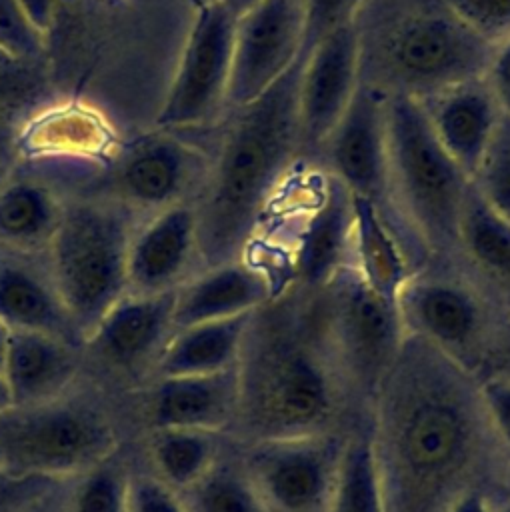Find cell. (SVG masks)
I'll list each match as a JSON object with an SVG mask.
<instances>
[{"mask_svg": "<svg viewBox=\"0 0 510 512\" xmlns=\"http://www.w3.org/2000/svg\"><path fill=\"white\" fill-rule=\"evenodd\" d=\"M368 424L384 512H450L472 494L494 504L506 496L510 452L480 378L428 342L406 334Z\"/></svg>", "mask_w": 510, "mask_h": 512, "instance_id": "6da1fadb", "label": "cell"}, {"mask_svg": "<svg viewBox=\"0 0 510 512\" xmlns=\"http://www.w3.org/2000/svg\"><path fill=\"white\" fill-rule=\"evenodd\" d=\"M236 376L238 408L228 436L240 444L350 432L368 420L328 354L312 292L300 286L252 312Z\"/></svg>", "mask_w": 510, "mask_h": 512, "instance_id": "7a4b0ae2", "label": "cell"}, {"mask_svg": "<svg viewBox=\"0 0 510 512\" xmlns=\"http://www.w3.org/2000/svg\"><path fill=\"white\" fill-rule=\"evenodd\" d=\"M304 56L262 96L230 108L194 198L200 270L240 260L266 202L300 150L298 82Z\"/></svg>", "mask_w": 510, "mask_h": 512, "instance_id": "3957f363", "label": "cell"}, {"mask_svg": "<svg viewBox=\"0 0 510 512\" xmlns=\"http://www.w3.org/2000/svg\"><path fill=\"white\" fill-rule=\"evenodd\" d=\"M128 440L124 396L84 374L54 400L0 412L2 464L16 476L72 478Z\"/></svg>", "mask_w": 510, "mask_h": 512, "instance_id": "277c9868", "label": "cell"}, {"mask_svg": "<svg viewBox=\"0 0 510 512\" xmlns=\"http://www.w3.org/2000/svg\"><path fill=\"white\" fill-rule=\"evenodd\" d=\"M140 222L104 196L64 198L46 262L82 340L128 292V248Z\"/></svg>", "mask_w": 510, "mask_h": 512, "instance_id": "5b68a950", "label": "cell"}, {"mask_svg": "<svg viewBox=\"0 0 510 512\" xmlns=\"http://www.w3.org/2000/svg\"><path fill=\"white\" fill-rule=\"evenodd\" d=\"M312 304L336 372L356 410L368 418L406 340L398 302L378 296L346 264L312 292Z\"/></svg>", "mask_w": 510, "mask_h": 512, "instance_id": "8992f818", "label": "cell"}, {"mask_svg": "<svg viewBox=\"0 0 510 512\" xmlns=\"http://www.w3.org/2000/svg\"><path fill=\"white\" fill-rule=\"evenodd\" d=\"M386 138L392 192L430 250L458 246V222L470 178L434 136L420 102L386 96Z\"/></svg>", "mask_w": 510, "mask_h": 512, "instance_id": "52a82bcc", "label": "cell"}, {"mask_svg": "<svg viewBox=\"0 0 510 512\" xmlns=\"http://www.w3.org/2000/svg\"><path fill=\"white\" fill-rule=\"evenodd\" d=\"M494 46L440 0V6L414 8L386 32L380 62L394 92L420 100L484 78Z\"/></svg>", "mask_w": 510, "mask_h": 512, "instance_id": "ba28073f", "label": "cell"}, {"mask_svg": "<svg viewBox=\"0 0 510 512\" xmlns=\"http://www.w3.org/2000/svg\"><path fill=\"white\" fill-rule=\"evenodd\" d=\"M406 334L478 376L504 306L480 284L440 272H414L398 294Z\"/></svg>", "mask_w": 510, "mask_h": 512, "instance_id": "9c48e42d", "label": "cell"}, {"mask_svg": "<svg viewBox=\"0 0 510 512\" xmlns=\"http://www.w3.org/2000/svg\"><path fill=\"white\" fill-rule=\"evenodd\" d=\"M174 296L126 292L82 340V374L116 396L150 384L176 332Z\"/></svg>", "mask_w": 510, "mask_h": 512, "instance_id": "30bf717a", "label": "cell"}, {"mask_svg": "<svg viewBox=\"0 0 510 512\" xmlns=\"http://www.w3.org/2000/svg\"><path fill=\"white\" fill-rule=\"evenodd\" d=\"M210 156L192 146L174 130H152L114 148L100 184L88 194L110 198L144 220L176 204H192Z\"/></svg>", "mask_w": 510, "mask_h": 512, "instance_id": "8fae6325", "label": "cell"}, {"mask_svg": "<svg viewBox=\"0 0 510 512\" xmlns=\"http://www.w3.org/2000/svg\"><path fill=\"white\" fill-rule=\"evenodd\" d=\"M348 432L240 444L246 474L270 512H326Z\"/></svg>", "mask_w": 510, "mask_h": 512, "instance_id": "7c38bea8", "label": "cell"}, {"mask_svg": "<svg viewBox=\"0 0 510 512\" xmlns=\"http://www.w3.org/2000/svg\"><path fill=\"white\" fill-rule=\"evenodd\" d=\"M236 18L212 2L196 10L156 126L186 130L214 120L226 104Z\"/></svg>", "mask_w": 510, "mask_h": 512, "instance_id": "4fadbf2b", "label": "cell"}, {"mask_svg": "<svg viewBox=\"0 0 510 512\" xmlns=\"http://www.w3.org/2000/svg\"><path fill=\"white\" fill-rule=\"evenodd\" d=\"M302 40V0H260L238 16L226 106H244L276 84L298 62Z\"/></svg>", "mask_w": 510, "mask_h": 512, "instance_id": "5bb4252c", "label": "cell"}, {"mask_svg": "<svg viewBox=\"0 0 510 512\" xmlns=\"http://www.w3.org/2000/svg\"><path fill=\"white\" fill-rule=\"evenodd\" d=\"M124 408L132 440L158 428L228 434L238 408L236 366L214 374L154 378L126 394Z\"/></svg>", "mask_w": 510, "mask_h": 512, "instance_id": "9a60e30c", "label": "cell"}, {"mask_svg": "<svg viewBox=\"0 0 510 512\" xmlns=\"http://www.w3.org/2000/svg\"><path fill=\"white\" fill-rule=\"evenodd\" d=\"M384 104L378 88L360 82L326 144L330 174L352 194L370 200L388 222L392 182Z\"/></svg>", "mask_w": 510, "mask_h": 512, "instance_id": "2e32d148", "label": "cell"}, {"mask_svg": "<svg viewBox=\"0 0 510 512\" xmlns=\"http://www.w3.org/2000/svg\"><path fill=\"white\" fill-rule=\"evenodd\" d=\"M362 42L354 22L328 32L304 58L298 82L300 148L326 144L360 84Z\"/></svg>", "mask_w": 510, "mask_h": 512, "instance_id": "e0dca14e", "label": "cell"}, {"mask_svg": "<svg viewBox=\"0 0 510 512\" xmlns=\"http://www.w3.org/2000/svg\"><path fill=\"white\" fill-rule=\"evenodd\" d=\"M198 262L196 214L192 204H176L144 218L128 248V292L164 294L192 278Z\"/></svg>", "mask_w": 510, "mask_h": 512, "instance_id": "ac0fdd59", "label": "cell"}, {"mask_svg": "<svg viewBox=\"0 0 510 512\" xmlns=\"http://www.w3.org/2000/svg\"><path fill=\"white\" fill-rule=\"evenodd\" d=\"M0 322L8 330L40 332L74 346L82 344L52 280L46 254L0 250Z\"/></svg>", "mask_w": 510, "mask_h": 512, "instance_id": "d6986e66", "label": "cell"}, {"mask_svg": "<svg viewBox=\"0 0 510 512\" xmlns=\"http://www.w3.org/2000/svg\"><path fill=\"white\" fill-rule=\"evenodd\" d=\"M418 102L440 146L472 180L502 116L484 78L440 90Z\"/></svg>", "mask_w": 510, "mask_h": 512, "instance_id": "ffe728a7", "label": "cell"}, {"mask_svg": "<svg viewBox=\"0 0 510 512\" xmlns=\"http://www.w3.org/2000/svg\"><path fill=\"white\" fill-rule=\"evenodd\" d=\"M82 376L80 346L60 338L10 330L4 374L12 406H34L66 394Z\"/></svg>", "mask_w": 510, "mask_h": 512, "instance_id": "44dd1931", "label": "cell"}, {"mask_svg": "<svg viewBox=\"0 0 510 512\" xmlns=\"http://www.w3.org/2000/svg\"><path fill=\"white\" fill-rule=\"evenodd\" d=\"M354 206L352 192L332 174L322 184L318 206L298 232L294 258L296 286L320 290L346 264L352 248Z\"/></svg>", "mask_w": 510, "mask_h": 512, "instance_id": "7402d4cb", "label": "cell"}, {"mask_svg": "<svg viewBox=\"0 0 510 512\" xmlns=\"http://www.w3.org/2000/svg\"><path fill=\"white\" fill-rule=\"evenodd\" d=\"M274 300V290L248 262L232 260L198 270L174 296V328L250 314Z\"/></svg>", "mask_w": 510, "mask_h": 512, "instance_id": "603a6c76", "label": "cell"}, {"mask_svg": "<svg viewBox=\"0 0 510 512\" xmlns=\"http://www.w3.org/2000/svg\"><path fill=\"white\" fill-rule=\"evenodd\" d=\"M64 198L46 180L8 176L0 188V250L46 254L58 228Z\"/></svg>", "mask_w": 510, "mask_h": 512, "instance_id": "cb8c5ba5", "label": "cell"}, {"mask_svg": "<svg viewBox=\"0 0 510 512\" xmlns=\"http://www.w3.org/2000/svg\"><path fill=\"white\" fill-rule=\"evenodd\" d=\"M458 246L488 282L490 296L510 308V220L490 208L472 182L460 212Z\"/></svg>", "mask_w": 510, "mask_h": 512, "instance_id": "d4e9b609", "label": "cell"}, {"mask_svg": "<svg viewBox=\"0 0 510 512\" xmlns=\"http://www.w3.org/2000/svg\"><path fill=\"white\" fill-rule=\"evenodd\" d=\"M228 434L158 428L134 440L142 464L172 492H182L194 484L220 456Z\"/></svg>", "mask_w": 510, "mask_h": 512, "instance_id": "484cf974", "label": "cell"}, {"mask_svg": "<svg viewBox=\"0 0 510 512\" xmlns=\"http://www.w3.org/2000/svg\"><path fill=\"white\" fill-rule=\"evenodd\" d=\"M352 206V266L378 296L398 302V294L414 270L378 208L356 194H352Z\"/></svg>", "mask_w": 510, "mask_h": 512, "instance_id": "4316f807", "label": "cell"}, {"mask_svg": "<svg viewBox=\"0 0 510 512\" xmlns=\"http://www.w3.org/2000/svg\"><path fill=\"white\" fill-rule=\"evenodd\" d=\"M250 316L252 312L176 330L158 364L156 378L214 374L234 368Z\"/></svg>", "mask_w": 510, "mask_h": 512, "instance_id": "83f0119b", "label": "cell"}, {"mask_svg": "<svg viewBox=\"0 0 510 512\" xmlns=\"http://www.w3.org/2000/svg\"><path fill=\"white\" fill-rule=\"evenodd\" d=\"M176 496L184 512H270L246 474L240 444L230 436L214 464Z\"/></svg>", "mask_w": 510, "mask_h": 512, "instance_id": "f1b7e54d", "label": "cell"}, {"mask_svg": "<svg viewBox=\"0 0 510 512\" xmlns=\"http://www.w3.org/2000/svg\"><path fill=\"white\" fill-rule=\"evenodd\" d=\"M326 512H384L368 420L354 426L346 436Z\"/></svg>", "mask_w": 510, "mask_h": 512, "instance_id": "f546056e", "label": "cell"}, {"mask_svg": "<svg viewBox=\"0 0 510 512\" xmlns=\"http://www.w3.org/2000/svg\"><path fill=\"white\" fill-rule=\"evenodd\" d=\"M134 440L70 478L68 512H126L134 468Z\"/></svg>", "mask_w": 510, "mask_h": 512, "instance_id": "4dcf8cb0", "label": "cell"}, {"mask_svg": "<svg viewBox=\"0 0 510 512\" xmlns=\"http://www.w3.org/2000/svg\"><path fill=\"white\" fill-rule=\"evenodd\" d=\"M108 132L102 122L86 112L62 110L42 118L28 134L26 142L42 152L56 154H96L104 148Z\"/></svg>", "mask_w": 510, "mask_h": 512, "instance_id": "1f68e13d", "label": "cell"}, {"mask_svg": "<svg viewBox=\"0 0 510 512\" xmlns=\"http://www.w3.org/2000/svg\"><path fill=\"white\" fill-rule=\"evenodd\" d=\"M472 184L490 208L510 220V116H500Z\"/></svg>", "mask_w": 510, "mask_h": 512, "instance_id": "d6a6232c", "label": "cell"}, {"mask_svg": "<svg viewBox=\"0 0 510 512\" xmlns=\"http://www.w3.org/2000/svg\"><path fill=\"white\" fill-rule=\"evenodd\" d=\"M46 48V34L26 16L18 0H0V50L32 66Z\"/></svg>", "mask_w": 510, "mask_h": 512, "instance_id": "836d02e7", "label": "cell"}, {"mask_svg": "<svg viewBox=\"0 0 510 512\" xmlns=\"http://www.w3.org/2000/svg\"><path fill=\"white\" fill-rule=\"evenodd\" d=\"M466 26L492 44L510 36V0H442Z\"/></svg>", "mask_w": 510, "mask_h": 512, "instance_id": "e575fe53", "label": "cell"}, {"mask_svg": "<svg viewBox=\"0 0 510 512\" xmlns=\"http://www.w3.org/2000/svg\"><path fill=\"white\" fill-rule=\"evenodd\" d=\"M360 0H302L304 8V40L300 56L310 50L334 28L354 22Z\"/></svg>", "mask_w": 510, "mask_h": 512, "instance_id": "d590c367", "label": "cell"}, {"mask_svg": "<svg viewBox=\"0 0 510 512\" xmlns=\"http://www.w3.org/2000/svg\"><path fill=\"white\" fill-rule=\"evenodd\" d=\"M134 448H136V444H134ZM126 512H184L176 492H172L168 486H164L142 464L138 452L134 456Z\"/></svg>", "mask_w": 510, "mask_h": 512, "instance_id": "8d00e7d4", "label": "cell"}, {"mask_svg": "<svg viewBox=\"0 0 510 512\" xmlns=\"http://www.w3.org/2000/svg\"><path fill=\"white\" fill-rule=\"evenodd\" d=\"M52 482V478L16 476L0 470V512H18L24 504L44 492Z\"/></svg>", "mask_w": 510, "mask_h": 512, "instance_id": "74e56055", "label": "cell"}, {"mask_svg": "<svg viewBox=\"0 0 510 512\" xmlns=\"http://www.w3.org/2000/svg\"><path fill=\"white\" fill-rule=\"evenodd\" d=\"M486 410L500 442L510 452V380L486 378L480 380Z\"/></svg>", "mask_w": 510, "mask_h": 512, "instance_id": "f35d334b", "label": "cell"}, {"mask_svg": "<svg viewBox=\"0 0 510 512\" xmlns=\"http://www.w3.org/2000/svg\"><path fill=\"white\" fill-rule=\"evenodd\" d=\"M478 378L480 380H486V378L510 380V308L504 310V314L494 330V336L488 346L482 368L478 372Z\"/></svg>", "mask_w": 510, "mask_h": 512, "instance_id": "ab89813d", "label": "cell"}, {"mask_svg": "<svg viewBox=\"0 0 510 512\" xmlns=\"http://www.w3.org/2000/svg\"><path fill=\"white\" fill-rule=\"evenodd\" d=\"M484 82L498 102L502 114L510 116V36L494 46Z\"/></svg>", "mask_w": 510, "mask_h": 512, "instance_id": "60d3db41", "label": "cell"}, {"mask_svg": "<svg viewBox=\"0 0 510 512\" xmlns=\"http://www.w3.org/2000/svg\"><path fill=\"white\" fill-rule=\"evenodd\" d=\"M70 478L54 480L44 492L24 504L18 512H68Z\"/></svg>", "mask_w": 510, "mask_h": 512, "instance_id": "b9f144b4", "label": "cell"}, {"mask_svg": "<svg viewBox=\"0 0 510 512\" xmlns=\"http://www.w3.org/2000/svg\"><path fill=\"white\" fill-rule=\"evenodd\" d=\"M18 2L24 8L26 16L32 20V24L40 32L48 34V28L54 16V0H18Z\"/></svg>", "mask_w": 510, "mask_h": 512, "instance_id": "7bdbcfd3", "label": "cell"}, {"mask_svg": "<svg viewBox=\"0 0 510 512\" xmlns=\"http://www.w3.org/2000/svg\"><path fill=\"white\" fill-rule=\"evenodd\" d=\"M450 512H494V502L484 494H472L460 500Z\"/></svg>", "mask_w": 510, "mask_h": 512, "instance_id": "ee69618b", "label": "cell"}, {"mask_svg": "<svg viewBox=\"0 0 510 512\" xmlns=\"http://www.w3.org/2000/svg\"><path fill=\"white\" fill-rule=\"evenodd\" d=\"M14 148L16 140L12 136V130L4 120H0V164H12Z\"/></svg>", "mask_w": 510, "mask_h": 512, "instance_id": "f6af8a7d", "label": "cell"}, {"mask_svg": "<svg viewBox=\"0 0 510 512\" xmlns=\"http://www.w3.org/2000/svg\"><path fill=\"white\" fill-rule=\"evenodd\" d=\"M24 68H28V64H22V62L14 60V58H10L8 54H4L0 50V86L12 82L16 78V74L22 72Z\"/></svg>", "mask_w": 510, "mask_h": 512, "instance_id": "bcb514c9", "label": "cell"}, {"mask_svg": "<svg viewBox=\"0 0 510 512\" xmlns=\"http://www.w3.org/2000/svg\"><path fill=\"white\" fill-rule=\"evenodd\" d=\"M216 2H220L234 18H238L244 12H248L250 8H254L260 0H216Z\"/></svg>", "mask_w": 510, "mask_h": 512, "instance_id": "7dc6e473", "label": "cell"}, {"mask_svg": "<svg viewBox=\"0 0 510 512\" xmlns=\"http://www.w3.org/2000/svg\"><path fill=\"white\" fill-rule=\"evenodd\" d=\"M8 336L10 330L0 322V376L4 374V362H6V348H8Z\"/></svg>", "mask_w": 510, "mask_h": 512, "instance_id": "c3c4849f", "label": "cell"}, {"mask_svg": "<svg viewBox=\"0 0 510 512\" xmlns=\"http://www.w3.org/2000/svg\"><path fill=\"white\" fill-rule=\"evenodd\" d=\"M10 406H12V400H10V392H8L6 380L0 376V412L8 410Z\"/></svg>", "mask_w": 510, "mask_h": 512, "instance_id": "681fc988", "label": "cell"}, {"mask_svg": "<svg viewBox=\"0 0 510 512\" xmlns=\"http://www.w3.org/2000/svg\"><path fill=\"white\" fill-rule=\"evenodd\" d=\"M494 512H510V494H506L498 504H494Z\"/></svg>", "mask_w": 510, "mask_h": 512, "instance_id": "f907efd6", "label": "cell"}, {"mask_svg": "<svg viewBox=\"0 0 510 512\" xmlns=\"http://www.w3.org/2000/svg\"><path fill=\"white\" fill-rule=\"evenodd\" d=\"M10 174H12V164H0V188L8 180Z\"/></svg>", "mask_w": 510, "mask_h": 512, "instance_id": "816d5d0a", "label": "cell"}, {"mask_svg": "<svg viewBox=\"0 0 510 512\" xmlns=\"http://www.w3.org/2000/svg\"><path fill=\"white\" fill-rule=\"evenodd\" d=\"M188 2L194 6V10H198V8H204V6H208V4H212L216 0H188Z\"/></svg>", "mask_w": 510, "mask_h": 512, "instance_id": "f5cc1de1", "label": "cell"}, {"mask_svg": "<svg viewBox=\"0 0 510 512\" xmlns=\"http://www.w3.org/2000/svg\"><path fill=\"white\" fill-rule=\"evenodd\" d=\"M504 488H506V494H510V460H508V466H506V476H504Z\"/></svg>", "mask_w": 510, "mask_h": 512, "instance_id": "db71d44e", "label": "cell"}, {"mask_svg": "<svg viewBox=\"0 0 510 512\" xmlns=\"http://www.w3.org/2000/svg\"><path fill=\"white\" fill-rule=\"evenodd\" d=\"M0 470H4V464H2V452H0Z\"/></svg>", "mask_w": 510, "mask_h": 512, "instance_id": "11a10c76", "label": "cell"}]
</instances>
